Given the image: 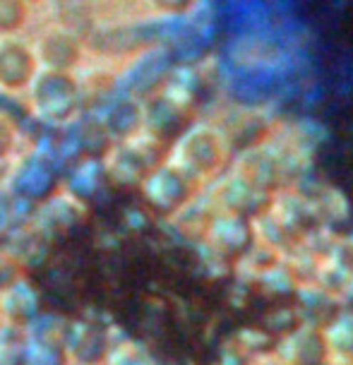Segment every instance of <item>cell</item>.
<instances>
[{"label": "cell", "mask_w": 353, "mask_h": 365, "mask_svg": "<svg viewBox=\"0 0 353 365\" xmlns=\"http://www.w3.org/2000/svg\"><path fill=\"white\" fill-rule=\"evenodd\" d=\"M168 152H171V164L190 175L193 180L217 175L233 156L221 130L209 123H190L175 137Z\"/></svg>", "instance_id": "1"}, {"label": "cell", "mask_w": 353, "mask_h": 365, "mask_svg": "<svg viewBox=\"0 0 353 365\" xmlns=\"http://www.w3.org/2000/svg\"><path fill=\"white\" fill-rule=\"evenodd\" d=\"M31 101L46 120H68L75 113L77 82L68 73L41 68L31 77Z\"/></svg>", "instance_id": "2"}, {"label": "cell", "mask_w": 353, "mask_h": 365, "mask_svg": "<svg viewBox=\"0 0 353 365\" xmlns=\"http://www.w3.org/2000/svg\"><path fill=\"white\" fill-rule=\"evenodd\" d=\"M193 182L195 180L190 175L183 173L175 164L163 161L152 173H147L142 185H145V197L154 210L171 214V212H178L183 205H188L190 192H193Z\"/></svg>", "instance_id": "3"}, {"label": "cell", "mask_w": 353, "mask_h": 365, "mask_svg": "<svg viewBox=\"0 0 353 365\" xmlns=\"http://www.w3.org/2000/svg\"><path fill=\"white\" fill-rule=\"evenodd\" d=\"M217 128L221 130V135H224V140L228 142L233 154L262 145L267 137L274 133V128L265 118L262 110H255L247 106H238L235 110H231L228 118L221 120Z\"/></svg>", "instance_id": "4"}, {"label": "cell", "mask_w": 353, "mask_h": 365, "mask_svg": "<svg viewBox=\"0 0 353 365\" xmlns=\"http://www.w3.org/2000/svg\"><path fill=\"white\" fill-rule=\"evenodd\" d=\"M36 63L44 68L58 70V73H70L82 56V43L70 29H48L46 34L39 36L36 43Z\"/></svg>", "instance_id": "5"}, {"label": "cell", "mask_w": 353, "mask_h": 365, "mask_svg": "<svg viewBox=\"0 0 353 365\" xmlns=\"http://www.w3.org/2000/svg\"><path fill=\"white\" fill-rule=\"evenodd\" d=\"M267 200H272V195L252 187L233 168L224 180H219V202H221V212L226 214H238V217L250 219L270 205Z\"/></svg>", "instance_id": "6"}, {"label": "cell", "mask_w": 353, "mask_h": 365, "mask_svg": "<svg viewBox=\"0 0 353 365\" xmlns=\"http://www.w3.org/2000/svg\"><path fill=\"white\" fill-rule=\"evenodd\" d=\"M207 238L212 240V245L217 247L221 255L226 257H238L240 252H245L252 245V226L247 224L245 217L238 214H226L221 212L219 217H214L207 226Z\"/></svg>", "instance_id": "7"}, {"label": "cell", "mask_w": 353, "mask_h": 365, "mask_svg": "<svg viewBox=\"0 0 353 365\" xmlns=\"http://www.w3.org/2000/svg\"><path fill=\"white\" fill-rule=\"evenodd\" d=\"M36 73V56L17 38L0 36V87H27Z\"/></svg>", "instance_id": "8"}, {"label": "cell", "mask_w": 353, "mask_h": 365, "mask_svg": "<svg viewBox=\"0 0 353 365\" xmlns=\"http://www.w3.org/2000/svg\"><path fill=\"white\" fill-rule=\"evenodd\" d=\"M329 354L324 331L312 324L293 329L284 344V361L289 365H324Z\"/></svg>", "instance_id": "9"}, {"label": "cell", "mask_w": 353, "mask_h": 365, "mask_svg": "<svg viewBox=\"0 0 353 365\" xmlns=\"http://www.w3.org/2000/svg\"><path fill=\"white\" fill-rule=\"evenodd\" d=\"M303 312L305 319L312 327H327L337 315H339V305L332 296H327L324 291H308L303 293Z\"/></svg>", "instance_id": "10"}, {"label": "cell", "mask_w": 353, "mask_h": 365, "mask_svg": "<svg viewBox=\"0 0 353 365\" xmlns=\"http://www.w3.org/2000/svg\"><path fill=\"white\" fill-rule=\"evenodd\" d=\"M327 344L334 349L344 363H353V315H337L327 324Z\"/></svg>", "instance_id": "11"}, {"label": "cell", "mask_w": 353, "mask_h": 365, "mask_svg": "<svg viewBox=\"0 0 353 365\" xmlns=\"http://www.w3.org/2000/svg\"><path fill=\"white\" fill-rule=\"evenodd\" d=\"M27 19L24 0H0V36H10L22 27Z\"/></svg>", "instance_id": "12"}, {"label": "cell", "mask_w": 353, "mask_h": 365, "mask_svg": "<svg viewBox=\"0 0 353 365\" xmlns=\"http://www.w3.org/2000/svg\"><path fill=\"white\" fill-rule=\"evenodd\" d=\"M149 8L161 12V15H168V17H178V15H185L190 12L198 0H147Z\"/></svg>", "instance_id": "13"}, {"label": "cell", "mask_w": 353, "mask_h": 365, "mask_svg": "<svg viewBox=\"0 0 353 365\" xmlns=\"http://www.w3.org/2000/svg\"><path fill=\"white\" fill-rule=\"evenodd\" d=\"M12 145H15V130H12L10 120L0 113V159L10 152Z\"/></svg>", "instance_id": "14"}, {"label": "cell", "mask_w": 353, "mask_h": 365, "mask_svg": "<svg viewBox=\"0 0 353 365\" xmlns=\"http://www.w3.org/2000/svg\"><path fill=\"white\" fill-rule=\"evenodd\" d=\"M262 365H281V363H277V361H265Z\"/></svg>", "instance_id": "15"}, {"label": "cell", "mask_w": 353, "mask_h": 365, "mask_svg": "<svg viewBox=\"0 0 353 365\" xmlns=\"http://www.w3.org/2000/svg\"><path fill=\"white\" fill-rule=\"evenodd\" d=\"M24 3H27V5H29V3H39V0H24Z\"/></svg>", "instance_id": "16"}, {"label": "cell", "mask_w": 353, "mask_h": 365, "mask_svg": "<svg viewBox=\"0 0 353 365\" xmlns=\"http://www.w3.org/2000/svg\"><path fill=\"white\" fill-rule=\"evenodd\" d=\"M342 365H353V363H342Z\"/></svg>", "instance_id": "17"}]
</instances>
